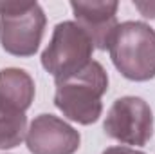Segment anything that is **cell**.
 Segmentation results:
<instances>
[{"mask_svg":"<svg viewBox=\"0 0 155 154\" xmlns=\"http://www.w3.org/2000/svg\"><path fill=\"white\" fill-rule=\"evenodd\" d=\"M116 69L132 82L155 78V31L144 22L119 24L110 42Z\"/></svg>","mask_w":155,"mask_h":154,"instance_id":"3957f363","label":"cell"},{"mask_svg":"<svg viewBox=\"0 0 155 154\" xmlns=\"http://www.w3.org/2000/svg\"><path fill=\"white\" fill-rule=\"evenodd\" d=\"M25 143L31 154H74L79 149L81 136L61 118L40 114L27 129Z\"/></svg>","mask_w":155,"mask_h":154,"instance_id":"52a82bcc","label":"cell"},{"mask_svg":"<svg viewBox=\"0 0 155 154\" xmlns=\"http://www.w3.org/2000/svg\"><path fill=\"white\" fill-rule=\"evenodd\" d=\"M76 24L92 40L94 49H108L117 29V2L101 0H74L71 2Z\"/></svg>","mask_w":155,"mask_h":154,"instance_id":"ba28073f","label":"cell"},{"mask_svg":"<svg viewBox=\"0 0 155 154\" xmlns=\"http://www.w3.org/2000/svg\"><path fill=\"white\" fill-rule=\"evenodd\" d=\"M108 91V75L105 67L92 60L83 71L56 82L54 105L69 120L90 125L103 113L101 98Z\"/></svg>","mask_w":155,"mask_h":154,"instance_id":"6da1fadb","label":"cell"},{"mask_svg":"<svg viewBox=\"0 0 155 154\" xmlns=\"http://www.w3.org/2000/svg\"><path fill=\"white\" fill-rule=\"evenodd\" d=\"M36 85L31 75L18 67L0 71V149L18 147L27 136L25 111L35 100Z\"/></svg>","mask_w":155,"mask_h":154,"instance_id":"7a4b0ae2","label":"cell"},{"mask_svg":"<svg viewBox=\"0 0 155 154\" xmlns=\"http://www.w3.org/2000/svg\"><path fill=\"white\" fill-rule=\"evenodd\" d=\"M103 154H144V152L130 149V147H108V149L103 151Z\"/></svg>","mask_w":155,"mask_h":154,"instance_id":"30bf717a","label":"cell"},{"mask_svg":"<svg viewBox=\"0 0 155 154\" xmlns=\"http://www.w3.org/2000/svg\"><path fill=\"white\" fill-rule=\"evenodd\" d=\"M103 129L105 134L116 142L143 147L153 134V113L143 98L123 96L108 109Z\"/></svg>","mask_w":155,"mask_h":154,"instance_id":"8992f818","label":"cell"},{"mask_svg":"<svg viewBox=\"0 0 155 154\" xmlns=\"http://www.w3.org/2000/svg\"><path fill=\"white\" fill-rule=\"evenodd\" d=\"M45 24V13L36 2H0V44L13 56H33L41 44Z\"/></svg>","mask_w":155,"mask_h":154,"instance_id":"277c9868","label":"cell"},{"mask_svg":"<svg viewBox=\"0 0 155 154\" xmlns=\"http://www.w3.org/2000/svg\"><path fill=\"white\" fill-rule=\"evenodd\" d=\"M134 5L141 11L143 16L155 18V2H134Z\"/></svg>","mask_w":155,"mask_h":154,"instance_id":"9c48e42d","label":"cell"},{"mask_svg":"<svg viewBox=\"0 0 155 154\" xmlns=\"http://www.w3.org/2000/svg\"><path fill=\"white\" fill-rule=\"evenodd\" d=\"M92 40L76 22H60L41 53V65L54 82H61L83 71L92 62Z\"/></svg>","mask_w":155,"mask_h":154,"instance_id":"5b68a950","label":"cell"}]
</instances>
